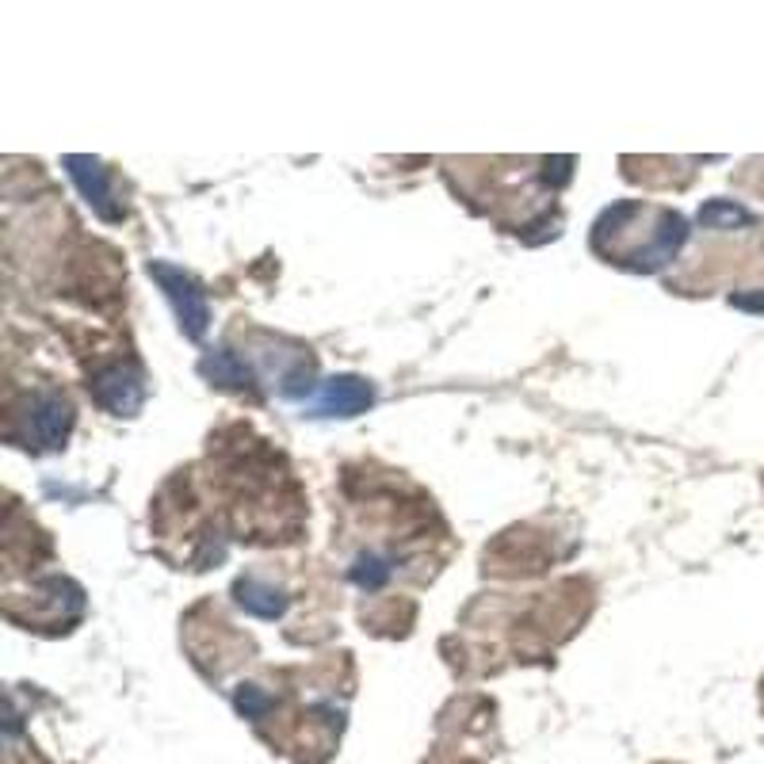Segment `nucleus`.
<instances>
[{"instance_id":"9d476101","label":"nucleus","mask_w":764,"mask_h":764,"mask_svg":"<svg viewBox=\"0 0 764 764\" xmlns=\"http://www.w3.org/2000/svg\"><path fill=\"white\" fill-rule=\"evenodd\" d=\"M234 703H237V711H242L245 719H264V715H268V707H272V700L256 689V684H242L237 695H234Z\"/></svg>"},{"instance_id":"39448f33","label":"nucleus","mask_w":764,"mask_h":764,"mask_svg":"<svg viewBox=\"0 0 764 764\" xmlns=\"http://www.w3.org/2000/svg\"><path fill=\"white\" fill-rule=\"evenodd\" d=\"M375 401V390L356 375H337V379L322 383L314 394V414L317 417H356Z\"/></svg>"},{"instance_id":"f03ea898","label":"nucleus","mask_w":764,"mask_h":764,"mask_svg":"<svg viewBox=\"0 0 764 764\" xmlns=\"http://www.w3.org/2000/svg\"><path fill=\"white\" fill-rule=\"evenodd\" d=\"M92 398L100 401V406L108 409V414L115 417H134L142 409L145 401V383H142V371L131 364H115V367H104V371L92 375L89 383Z\"/></svg>"},{"instance_id":"1a4fd4ad","label":"nucleus","mask_w":764,"mask_h":764,"mask_svg":"<svg viewBox=\"0 0 764 764\" xmlns=\"http://www.w3.org/2000/svg\"><path fill=\"white\" fill-rule=\"evenodd\" d=\"M386 578H390V562L383 554H359L356 566H352V581L359 589H379L386 585Z\"/></svg>"},{"instance_id":"0eeeda50","label":"nucleus","mask_w":764,"mask_h":764,"mask_svg":"<svg viewBox=\"0 0 764 764\" xmlns=\"http://www.w3.org/2000/svg\"><path fill=\"white\" fill-rule=\"evenodd\" d=\"M200 371L207 375L211 383H218V386H248L253 383V371H248V364L237 352H230V348H214L207 359L200 364Z\"/></svg>"},{"instance_id":"20e7f679","label":"nucleus","mask_w":764,"mask_h":764,"mask_svg":"<svg viewBox=\"0 0 764 764\" xmlns=\"http://www.w3.org/2000/svg\"><path fill=\"white\" fill-rule=\"evenodd\" d=\"M65 169H70L73 184L81 187V195L89 200V207L96 211L100 218H108V222L123 218V207H119L115 192H111L108 169L100 165L96 157H81V153H70V157H65Z\"/></svg>"},{"instance_id":"f257e3e1","label":"nucleus","mask_w":764,"mask_h":764,"mask_svg":"<svg viewBox=\"0 0 764 764\" xmlns=\"http://www.w3.org/2000/svg\"><path fill=\"white\" fill-rule=\"evenodd\" d=\"M150 276L165 287L169 303H173V310L180 317V329H184L187 337H203V333H207V322H211V310H207L203 291L195 287V279L187 276V272L173 268V264H165V261H153Z\"/></svg>"},{"instance_id":"7ed1b4c3","label":"nucleus","mask_w":764,"mask_h":764,"mask_svg":"<svg viewBox=\"0 0 764 764\" xmlns=\"http://www.w3.org/2000/svg\"><path fill=\"white\" fill-rule=\"evenodd\" d=\"M73 428V409L58 394H35L28 409V444L35 448H62Z\"/></svg>"},{"instance_id":"423d86ee","label":"nucleus","mask_w":764,"mask_h":764,"mask_svg":"<svg viewBox=\"0 0 764 764\" xmlns=\"http://www.w3.org/2000/svg\"><path fill=\"white\" fill-rule=\"evenodd\" d=\"M234 600H237V608H245V612L256 615V620H279V615L287 612V597H283V589L268 585V581H261V578L237 581Z\"/></svg>"},{"instance_id":"6e6552de","label":"nucleus","mask_w":764,"mask_h":764,"mask_svg":"<svg viewBox=\"0 0 764 764\" xmlns=\"http://www.w3.org/2000/svg\"><path fill=\"white\" fill-rule=\"evenodd\" d=\"M700 222L703 226H711V230H726V226H750V211L745 207H737V203H730V200H715V203H707V207L700 211Z\"/></svg>"}]
</instances>
